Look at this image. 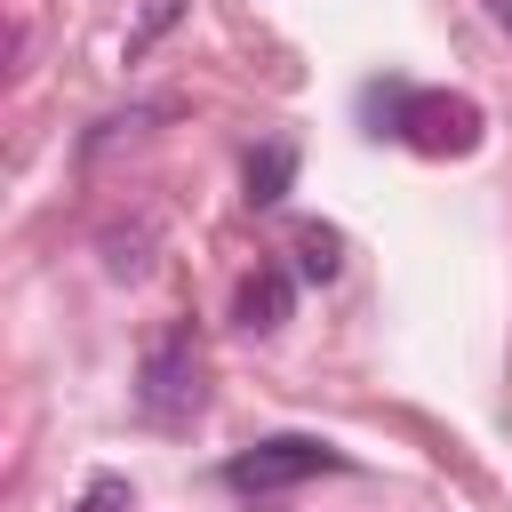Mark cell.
<instances>
[{"instance_id":"obj_1","label":"cell","mask_w":512,"mask_h":512,"mask_svg":"<svg viewBox=\"0 0 512 512\" xmlns=\"http://www.w3.org/2000/svg\"><path fill=\"white\" fill-rule=\"evenodd\" d=\"M320 472H344V456H336L328 440H312V432H272V440H256V448H240V456L224 464V488L272 496V488H304V480H320Z\"/></svg>"},{"instance_id":"obj_2","label":"cell","mask_w":512,"mask_h":512,"mask_svg":"<svg viewBox=\"0 0 512 512\" xmlns=\"http://www.w3.org/2000/svg\"><path fill=\"white\" fill-rule=\"evenodd\" d=\"M200 344L184 336V328H168L152 352H144V368H136V408L152 416V424H192L200 416Z\"/></svg>"},{"instance_id":"obj_3","label":"cell","mask_w":512,"mask_h":512,"mask_svg":"<svg viewBox=\"0 0 512 512\" xmlns=\"http://www.w3.org/2000/svg\"><path fill=\"white\" fill-rule=\"evenodd\" d=\"M392 136L416 152H472L480 112L464 96H440V88H392Z\"/></svg>"},{"instance_id":"obj_4","label":"cell","mask_w":512,"mask_h":512,"mask_svg":"<svg viewBox=\"0 0 512 512\" xmlns=\"http://www.w3.org/2000/svg\"><path fill=\"white\" fill-rule=\"evenodd\" d=\"M288 312H296V280H288L280 264H256V272L240 280V296H232V320H240L248 336H272V328H288Z\"/></svg>"},{"instance_id":"obj_5","label":"cell","mask_w":512,"mask_h":512,"mask_svg":"<svg viewBox=\"0 0 512 512\" xmlns=\"http://www.w3.org/2000/svg\"><path fill=\"white\" fill-rule=\"evenodd\" d=\"M240 184H248V208H280V200H288V184H296V144H288V136L256 144V152H248V168H240Z\"/></svg>"},{"instance_id":"obj_6","label":"cell","mask_w":512,"mask_h":512,"mask_svg":"<svg viewBox=\"0 0 512 512\" xmlns=\"http://www.w3.org/2000/svg\"><path fill=\"white\" fill-rule=\"evenodd\" d=\"M296 264H304V280H336V272H344V240H336L328 224H304V232H296Z\"/></svg>"},{"instance_id":"obj_7","label":"cell","mask_w":512,"mask_h":512,"mask_svg":"<svg viewBox=\"0 0 512 512\" xmlns=\"http://www.w3.org/2000/svg\"><path fill=\"white\" fill-rule=\"evenodd\" d=\"M80 512H128V480L96 472V480H88V496H80Z\"/></svg>"},{"instance_id":"obj_8","label":"cell","mask_w":512,"mask_h":512,"mask_svg":"<svg viewBox=\"0 0 512 512\" xmlns=\"http://www.w3.org/2000/svg\"><path fill=\"white\" fill-rule=\"evenodd\" d=\"M176 8H184V0H144V32H136V40H160V32L176 24Z\"/></svg>"},{"instance_id":"obj_9","label":"cell","mask_w":512,"mask_h":512,"mask_svg":"<svg viewBox=\"0 0 512 512\" xmlns=\"http://www.w3.org/2000/svg\"><path fill=\"white\" fill-rule=\"evenodd\" d=\"M488 8H496V16H504V24H512V0H488Z\"/></svg>"}]
</instances>
